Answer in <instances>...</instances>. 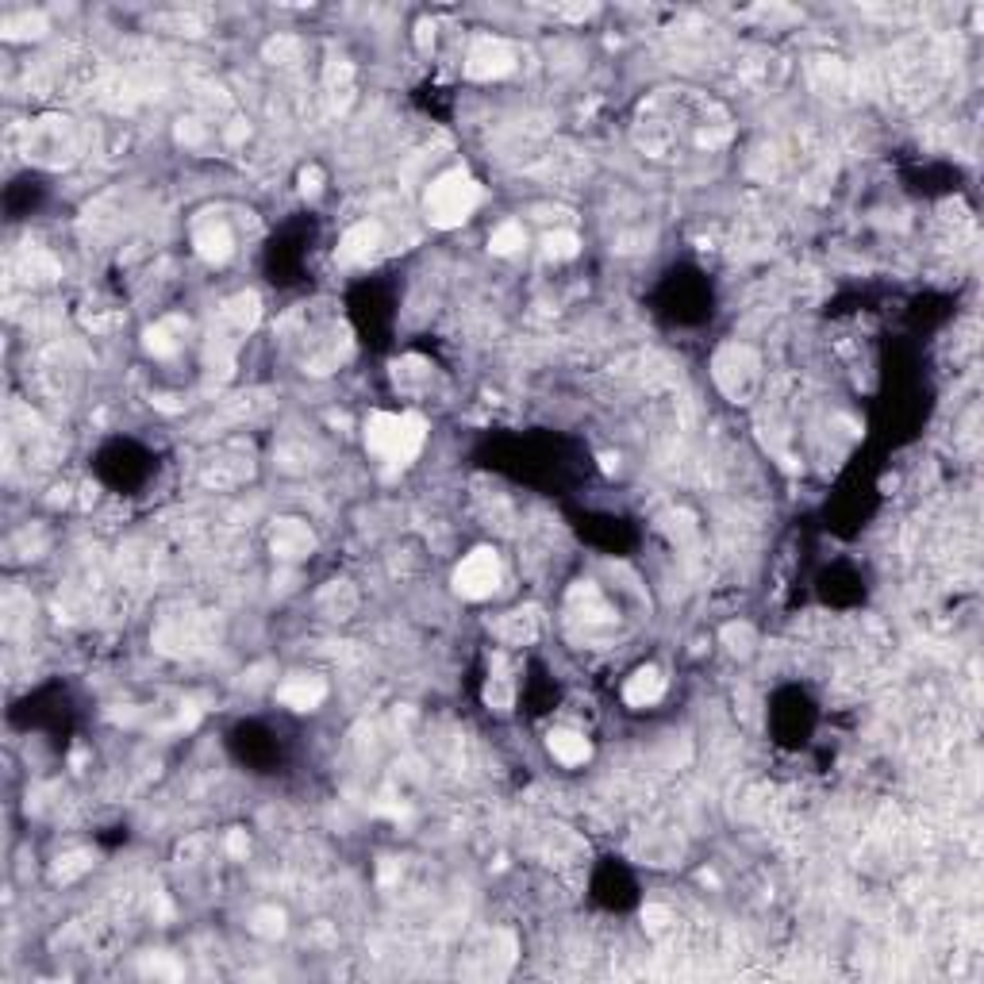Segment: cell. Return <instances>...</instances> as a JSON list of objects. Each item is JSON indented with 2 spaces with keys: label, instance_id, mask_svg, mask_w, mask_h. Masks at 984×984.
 <instances>
[{
  "label": "cell",
  "instance_id": "obj_1",
  "mask_svg": "<svg viewBox=\"0 0 984 984\" xmlns=\"http://www.w3.org/2000/svg\"><path fill=\"white\" fill-rule=\"evenodd\" d=\"M423 439H427V423L416 412H377L366 423V446L396 466L412 462Z\"/></svg>",
  "mask_w": 984,
  "mask_h": 984
},
{
  "label": "cell",
  "instance_id": "obj_7",
  "mask_svg": "<svg viewBox=\"0 0 984 984\" xmlns=\"http://www.w3.org/2000/svg\"><path fill=\"white\" fill-rule=\"evenodd\" d=\"M377 250H381V223L362 220L343 235L339 262H346V266H366L369 258H377Z\"/></svg>",
  "mask_w": 984,
  "mask_h": 984
},
{
  "label": "cell",
  "instance_id": "obj_2",
  "mask_svg": "<svg viewBox=\"0 0 984 984\" xmlns=\"http://www.w3.org/2000/svg\"><path fill=\"white\" fill-rule=\"evenodd\" d=\"M477 204H481V185L466 170H450L427 189V220L435 227H458L473 216Z\"/></svg>",
  "mask_w": 984,
  "mask_h": 984
},
{
  "label": "cell",
  "instance_id": "obj_10",
  "mask_svg": "<svg viewBox=\"0 0 984 984\" xmlns=\"http://www.w3.org/2000/svg\"><path fill=\"white\" fill-rule=\"evenodd\" d=\"M662 692H665V677L654 669V665H646V669H639V673L623 685V700H627L631 708H646V704H654Z\"/></svg>",
  "mask_w": 984,
  "mask_h": 984
},
{
  "label": "cell",
  "instance_id": "obj_14",
  "mask_svg": "<svg viewBox=\"0 0 984 984\" xmlns=\"http://www.w3.org/2000/svg\"><path fill=\"white\" fill-rule=\"evenodd\" d=\"M223 320L231 323L235 331H250L258 323V296L254 293H239L235 300H227L223 308Z\"/></svg>",
  "mask_w": 984,
  "mask_h": 984
},
{
  "label": "cell",
  "instance_id": "obj_8",
  "mask_svg": "<svg viewBox=\"0 0 984 984\" xmlns=\"http://www.w3.org/2000/svg\"><path fill=\"white\" fill-rule=\"evenodd\" d=\"M193 243H197V254L204 262H227V258L235 254V235H231V227L223 220L200 223L197 235H193Z\"/></svg>",
  "mask_w": 984,
  "mask_h": 984
},
{
  "label": "cell",
  "instance_id": "obj_16",
  "mask_svg": "<svg viewBox=\"0 0 984 984\" xmlns=\"http://www.w3.org/2000/svg\"><path fill=\"white\" fill-rule=\"evenodd\" d=\"M177 346H181V339H177V323H173V320L154 323V327L147 331V350H150V354L166 358V354H173Z\"/></svg>",
  "mask_w": 984,
  "mask_h": 984
},
{
  "label": "cell",
  "instance_id": "obj_17",
  "mask_svg": "<svg viewBox=\"0 0 984 984\" xmlns=\"http://www.w3.org/2000/svg\"><path fill=\"white\" fill-rule=\"evenodd\" d=\"M43 31H47V20L39 12H24V16L4 20V35L8 39H31V35H43Z\"/></svg>",
  "mask_w": 984,
  "mask_h": 984
},
{
  "label": "cell",
  "instance_id": "obj_3",
  "mask_svg": "<svg viewBox=\"0 0 984 984\" xmlns=\"http://www.w3.org/2000/svg\"><path fill=\"white\" fill-rule=\"evenodd\" d=\"M758 381H762V373H758L754 350H746V346H723L715 354V385L731 396L735 404H746L754 396V389H758Z\"/></svg>",
  "mask_w": 984,
  "mask_h": 984
},
{
  "label": "cell",
  "instance_id": "obj_6",
  "mask_svg": "<svg viewBox=\"0 0 984 984\" xmlns=\"http://www.w3.org/2000/svg\"><path fill=\"white\" fill-rule=\"evenodd\" d=\"M27 154H39L47 162H62L77 154V131L70 127V120H43L31 127L27 135Z\"/></svg>",
  "mask_w": 984,
  "mask_h": 984
},
{
  "label": "cell",
  "instance_id": "obj_13",
  "mask_svg": "<svg viewBox=\"0 0 984 984\" xmlns=\"http://www.w3.org/2000/svg\"><path fill=\"white\" fill-rule=\"evenodd\" d=\"M550 754L562 765H585L592 758V746L581 731H554L550 735Z\"/></svg>",
  "mask_w": 984,
  "mask_h": 984
},
{
  "label": "cell",
  "instance_id": "obj_9",
  "mask_svg": "<svg viewBox=\"0 0 984 984\" xmlns=\"http://www.w3.org/2000/svg\"><path fill=\"white\" fill-rule=\"evenodd\" d=\"M273 550L281 558H304L312 550V531L304 523H296V519H281L273 527Z\"/></svg>",
  "mask_w": 984,
  "mask_h": 984
},
{
  "label": "cell",
  "instance_id": "obj_18",
  "mask_svg": "<svg viewBox=\"0 0 984 984\" xmlns=\"http://www.w3.org/2000/svg\"><path fill=\"white\" fill-rule=\"evenodd\" d=\"M577 250H581V239H577L573 231H554V235H546V254H550L554 262L577 258Z\"/></svg>",
  "mask_w": 984,
  "mask_h": 984
},
{
  "label": "cell",
  "instance_id": "obj_15",
  "mask_svg": "<svg viewBox=\"0 0 984 984\" xmlns=\"http://www.w3.org/2000/svg\"><path fill=\"white\" fill-rule=\"evenodd\" d=\"M523 243H527V231H523V223H516V220L500 223V227L492 231V239H489L492 254H516Z\"/></svg>",
  "mask_w": 984,
  "mask_h": 984
},
{
  "label": "cell",
  "instance_id": "obj_11",
  "mask_svg": "<svg viewBox=\"0 0 984 984\" xmlns=\"http://www.w3.org/2000/svg\"><path fill=\"white\" fill-rule=\"evenodd\" d=\"M323 696H327V685H323L320 677H293V681L281 685V700H285L289 708H296V712L320 708Z\"/></svg>",
  "mask_w": 984,
  "mask_h": 984
},
{
  "label": "cell",
  "instance_id": "obj_5",
  "mask_svg": "<svg viewBox=\"0 0 984 984\" xmlns=\"http://www.w3.org/2000/svg\"><path fill=\"white\" fill-rule=\"evenodd\" d=\"M516 70V50L504 39H477L473 50L466 54V74L473 81H496Z\"/></svg>",
  "mask_w": 984,
  "mask_h": 984
},
{
  "label": "cell",
  "instance_id": "obj_12",
  "mask_svg": "<svg viewBox=\"0 0 984 984\" xmlns=\"http://www.w3.org/2000/svg\"><path fill=\"white\" fill-rule=\"evenodd\" d=\"M496 635L504 642H512V646L531 642L539 635V612H535V608H519V612L504 615V619L496 623Z\"/></svg>",
  "mask_w": 984,
  "mask_h": 984
},
{
  "label": "cell",
  "instance_id": "obj_4",
  "mask_svg": "<svg viewBox=\"0 0 984 984\" xmlns=\"http://www.w3.org/2000/svg\"><path fill=\"white\" fill-rule=\"evenodd\" d=\"M496 585H500V558H496V550H489V546L466 554L462 566L454 569V589H458V596H466V600H485V596L496 592Z\"/></svg>",
  "mask_w": 984,
  "mask_h": 984
},
{
  "label": "cell",
  "instance_id": "obj_19",
  "mask_svg": "<svg viewBox=\"0 0 984 984\" xmlns=\"http://www.w3.org/2000/svg\"><path fill=\"white\" fill-rule=\"evenodd\" d=\"M243 850H246V838H243V831H235V835H231V854H243Z\"/></svg>",
  "mask_w": 984,
  "mask_h": 984
}]
</instances>
